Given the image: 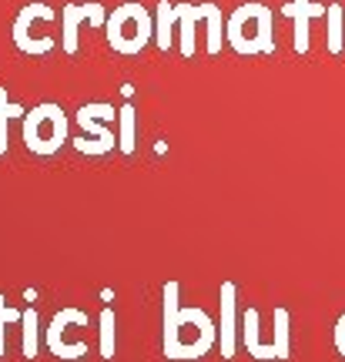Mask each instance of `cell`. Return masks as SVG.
<instances>
[{
	"label": "cell",
	"instance_id": "1",
	"mask_svg": "<svg viewBox=\"0 0 345 362\" xmlns=\"http://www.w3.org/2000/svg\"><path fill=\"white\" fill-rule=\"evenodd\" d=\"M24 138L30 144V151L37 155H51L57 144L64 141V115L54 107V104H40L27 115L24 124Z\"/></svg>",
	"mask_w": 345,
	"mask_h": 362
},
{
	"label": "cell",
	"instance_id": "2",
	"mask_svg": "<svg viewBox=\"0 0 345 362\" xmlns=\"http://www.w3.org/2000/svg\"><path fill=\"white\" fill-rule=\"evenodd\" d=\"M11 115H21L17 104H7V94L0 90V155L7 151V117Z\"/></svg>",
	"mask_w": 345,
	"mask_h": 362
},
{
	"label": "cell",
	"instance_id": "3",
	"mask_svg": "<svg viewBox=\"0 0 345 362\" xmlns=\"http://www.w3.org/2000/svg\"><path fill=\"white\" fill-rule=\"evenodd\" d=\"M7 319H13V312L4 309V298H0V349H4V322H7Z\"/></svg>",
	"mask_w": 345,
	"mask_h": 362
},
{
	"label": "cell",
	"instance_id": "4",
	"mask_svg": "<svg viewBox=\"0 0 345 362\" xmlns=\"http://www.w3.org/2000/svg\"><path fill=\"white\" fill-rule=\"evenodd\" d=\"M27 352L34 356V315H27Z\"/></svg>",
	"mask_w": 345,
	"mask_h": 362
}]
</instances>
